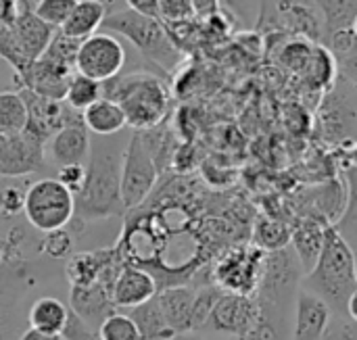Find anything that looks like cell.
<instances>
[{
	"mask_svg": "<svg viewBox=\"0 0 357 340\" xmlns=\"http://www.w3.org/2000/svg\"><path fill=\"white\" fill-rule=\"evenodd\" d=\"M19 340H63L61 334H50V332H42V330H36V328H27Z\"/></svg>",
	"mask_w": 357,
	"mask_h": 340,
	"instance_id": "cell-38",
	"label": "cell"
},
{
	"mask_svg": "<svg viewBox=\"0 0 357 340\" xmlns=\"http://www.w3.org/2000/svg\"><path fill=\"white\" fill-rule=\"evenodd\" d=\"M326 222L307 217L293 226V236H291V247L303 268V276L316 265L322 247H324V236H326Z\"/></svg>",
	"mask_w": 357,
	"mask_h": 340,
	"instance_id": "cell-17",
	"label": "cell"
},
{
	"mask_svg": "<svg viewBox=\"0 0 357 340\" xmlns=\"http://www.w3.org/2000/svg\"><path fill=\"white\" fill-rule=\"evenodd\" d=\"M195 17L192 0H159V19L163 23H184Z\"/></svg>",
	"mask_w": 357,
	"mask_h": 340,
	"instance_id": "cell-31",
	"label": "cell"
},
{
	"mask_svg": "<svg viewBox=\"0 0 357 340\" xmlns=\"http://www.w3.org/2000/svg\"><path fill=\"white\" fill-rule=\"evenodd\" d=\"M102 98V84L92 79V77H86L82 73H73L69 84H67V90H65V102L84 113L90 105H94L96 100Z\"/></svg>",
	"mask_w": 357,
	"mask_h": 340,
	"instance_id": "cell-27",
	"label": "cell"
},
{
	"mask_svg": "<svg viewBox=\"0 0 357 340\" xmlns=\"http://www.w3.org/2000/svg\"><path fill=\"white\" fill-rule=\"evenodd\" d=\"M23 213L38 232L65 230L75 217V194L56 178H42L27 186Z\"/></svg>",
	"mask_w": 357,
	"mask_h": 340,
	"instance_id": "cell-6",
	"label": "cell"
},
{
	"mask_svg": "<svg viewBox=\"0 0 357 340\" xmlns=\"http://www.w3.org/2000/svg\"><path fill=\"white\" fill-rule=\"evenodd\" d=\"M90 132L84 125V119L63 125L48 142L50 161L56 167L65 165H86L90 155Z\"/></svg>",
	"mask_w": 357,
	"mask_h": 340,
	"instance_id": "cell-13",
	"label": "cell"
},
{
	"mask_svg": "<svg viewBox=\"0 0 357 340\" xmlns=\"http://www.w3.org/2000/svg\"><path fill=\"white\" fill-rule=\"evenodd\" d=\"M27 125V107L19 90L0 92V132L6 136H17Z\"/></svg>",
	"mask_w": 357,
	"mask_h": 340,
	"instance_id": "cell-25",
	"label": "cell"
},
{
	"mask_svg": "<svg viewBox=\"0 0 357 340\" xmlns=\"http://www.w3.org/2000/svg\"><path fill=\"white\" fill-rule=\"evenodd\" d=\"M61 337L65 340H100L98 330L90 328V326H88L86 322H82L73 311L69 314V322H67V326H65V330H63Z\"/></svg>",
	"mask_w": 357,
	"mask_h": 340,
	"instance_id": "cell-34",
	"label": "cell"
},
{
	"mask_svg": "<svg viewBox=\"0 0 357 340\" xmlns=\"http://www.w3.org/2000/svg\"><path fill=\"white\" fill-rule=\"evenodd\" d=\"M69 309L94 330H98L100 324L115 311L111 293L102 282L90 286H71Z\"/></svg>",
	"mask_w": 357,
	"mask_h": 340,
	"instance_id": "cell-14",
	"label": "cell"
},
{
	"mask_svg": "<svg viewBox=\"0 0 357 340\" xmlns=\"http://www.w3.org/2000/svg\"><path fill=\"white\" fill-rule=\"evenodd\" d=\"M228 340H238V339H228Z\"/></svg>",
	"mask_w": 357,
	"mask_h": 340,
	"instance_id": "cell-46",
	"label": "cell"
},
{
	"mask_svg": "<svg viewBox=\"0 0 357 340\" xmlns=\"http://www.w3.org/2000/svg\"><path fill=\"white\" fill-rule=\"evenodd\" d=\"M82 117H84V125L94 136H115L128 128L121 107L115 100H109L105 96L96 100L94 105H90L82 113Z\"/></svg>",
	"mask_w": 357,
	"mask_h": 340,
	"instance_id": "cell-19",
	"label": "cell"
},
{
	"mask_svg": "<svg viewBox=\"0 0 357 340\" xmlns=\"http://www.w3.org/2000/svg\"><path fill=\"white\" fill-rule=\"evenodd\" d=\"M322 340H357V324L347 316H335Z\"/></svg>",
	"mask_w": 357,
	"mask_h": 340,
	"instance_id": "cell-33",
	"label": "cell"
},
{
	"mask_svg": "<svg viewBox=\"0 0 357 340\" xmlns=\"http://www.w3.org/2000/svg\"><path fill=\"white\" fill-rule=\"evenodd\" d=\"M291 236H293V226H287L284 222L274 219V217H261L253 232V245L270 253V251L289 247Z\"/></svg>",
	"mask_w": 357,
	"mask_h": 340,
	"instance_id": "cell-26",
	"label": "cell"
},
{
	"mask_svg": "<svg viewBox=\"0 0 357 340\" xmlns=\"http://www.w3.org/2000/svg\"><path fill=\"white\" fill-rule=\"evenodd\" d=\"M123 311L138 326V332H140L142 340H172L178 337L169 328V324H167V320L159 307L157 295L151 301H146L138 307H132V309H123Z\"/></svg>",
	"mask_w": 357,
	"mask_h": 340,
	"instance_id": "cell-20",
	"label": "cell"
},
{
	"mask_svg": "<svg viewBox=\"0 0 357 340\" xmlns=\"http://www.w3.org/2000/svg\"><path fill=\"white\" fill-rule=\"evenodd\" d=\"M266 251L253 247L230 251L215 268V282L224 293L253 295L257 293L264 272Z\"/></svg>",
	"mask_w": 357,
	"mask_h": 340,
	"instance_id": "cell-9",
	"label": "cell"
},
{
	"mask_svg": "<svg viewBox=\"0 0 357 340\" xmlns=\"http://www.w3.org/2000/svg\"><path fill=\"white\" fill-rule=\"evenodd\" d=\"M109 293L113 307L123 311L151 301L159 293V284L151 272L140 270L138 265H123L117 272Z\"/></svg>",
	"mask_w": 357,
	"mask_h": 340,
	"instance_id": "cell-12",
	"label": "cell"
},
{
	"mask_svg": "<svg viewBox=\"0 0 357 340\" xmlns=\"http://www.w3.org/2000/svg\"><path fill=\"white\" fill-rule=\"evenodd\" d=\"M0 61H2V56H0Z\"/></svg>",
	"mask_w": 357,
	"mask_h": 340,
	"instance_id": "cell-47",
	"label": "cell"
},
{
	"mask_svg": "<svg viewBox=\"0 0 357 340\" xmlns=\"http://www.w3.org/2000/svg\"><path fill=\"white\" fill-rule=\"evenodd\" d=\"M349 29L354 31V36H356V38H357V15H356V17H354V21H351V27H349Z\"/></svg>",
	"mask_w": 357,
	"mask_h": 340,
	"instance_id": "cell-42",
	"label": "cell"
},
{
	"mask_svg": "<svg viewBox=\"0 0 357 340\" xmlns=\"http://www.w3.org/2000/svg\"><path fill=\"white\" fill-rule=\"evenodd\" d=\"M128 138H123L121 132L115 136L90 138L84 184L75 192L77 219L96 222L126 211L121 203V161Z\"/></svg>",
	"mask_w": 357,
	"mask_h": 340,
	"instance_id": "cell-1",
	"label": "cell"
},
{
	"mask_svg": "<svg viewBox=\"0 0 357 340\" xmlns=\"http://www.w3.org/2000/svg\"><path fill=\"white\" fill-rule=\"evenodd\" d=\"M192 4H195L197 17L211 19L213 15L220 13V0H192Z\"/></svg>",
	"mask_w": 357,
	"mask_h": 340,
	"instance_id": "cell-37",
	"label": "cell"
},
{
	"mask_svg": "<svg viewBox=\"0 0 357 340\" xmlns=\"http://www.w3.org/2000/svg\"><path fill=\"white\" fill-rule=\"evenodd\" d=\"M324 21V42L343 29L351 27L357 15V0H312Z\"/></svg>",
	"mask_w": 357,
	"mask_h": 340,
	"instance_id": "cell-23",
	"label": "cell"
},
{
	"mask_svg": "<svg viewBox=\"0 0 357 340\" xmlns=\"http://www.w3.org/2000/svg\"><path fill=\"white\" fill-rule=\"evenodd\" d=\"M8 146H10V136H6V134H2V132H0V167H2V165H4V161H6ZM2 173H4V169H2Z\"/></svg>",
	"mask_w": 357,
	"mask_h": 340,
	"instance_id": "cell-40",
	"label": "cell"
},
{
	"mask_svg": "<svg viewBox=\"0 0 357 340\" xmlns=\"http://www.w3.org/2000/svg\"><path fill=\"white\" fill-rule=\"evenodd\" d=\"M195 288L190 286H169L157 293L159 307L169 324V328L180 337L192 332V305Z\"/></svg>",
	"mask_w": 357,
	"mask_h": 340,
	"instance_id": "cell-16",
	"label": "cell"
},
{
	"mask_svg": "<svg viewBox=\"0 0 357 340\" xmlns=\"http://www.w3.org/2000/svg\"><path fill=\"white\" fill-rule=\"evenodd\" d=\"M84 176H86V165H65V167H59L56 171V180L63 182L73 194L82 188Z\"/></svg>",
	"mask_w": 357,
	"mask_h": 340,
	"instance_id": "cell-35",
	"label": "cell"
},
{
	"mask_svg": "<svg viewBox=\"0 0 357 340\" xmlns=\"http://www.w3.org/2000/svg\"><path fill=\"white\" fill-rule=\"evenodd\" d=\"M128 8L146 15V17H157L159 19V0H126Z\"/></svg>",
	"mask_w": 357,
	"mask_h": 340,
	"instance_id": "cell-36",
	"label": "cell"
},
{
	"mask_svg": "<svg viewBox=\"0 0 357 340\" xmlns=\"http://www.w3.org/2000/svg\"><path fill=\"white\" fill-rule=\"evenodd\" d=\"M94 2H105V4H107V2H109V0H94Z\"/></svg>",
	"mask_w": 357,
	"mask_h": 340,
	"instance_id": "cell-44",
	"label": "cell"
},
{
	"mask_svg": "<svg viewBox=\"0 0 357 340\" xmlns=\"http://www.w3.org/2000/svg\"><path fill=\"white\" fill-rule=\"evenodd\" d=\"M13 33H15V40H17L21 56L25 61L33 63L50 46L56 29L50 27L48 23H44L33 13V8H27V10L19 13L17 19L13 21Z\"/></svg>",
	"mask_w": 357,
	"mask_h": 340,
	"instance_id": "cell-15",
	"label": "cell"
},
{
	"mask_svg": "<svg viewBox=\"0 0 357 340\" xmlns=\"http://www.w3.org/2000/svg\"><path fill=\"white\" fill-rule=\"evenodd\" d=\"M98 337H100V340H142L134 320L126 311H119V309H115L100 324Z\"/></svg>",
	"mask_w": 357,
	"mask_h": 340,
	"instance_id": "cell-28",
	"label": "cell"
},
{
	"mask_svg": "<svg viewBox=\"0 0 357 340\" xmlns=\"http://www.w3.org/2000/svg\"><path fill=\"white\" fill-rule=\"evenodd\" d=\"M75 4L77 0H38V4L33 6V13L50 27L61 29V25L67 21Z\"/></svg>",
	"mask_w": 357,
	"mask_h": 340,
	"instance_id": "cell-30",
	"label": "cell"
},
{
	"mask_svg": "<svg viewBox=\"0 0 357 340\" xmlns=\"http://www.w3.org/2000/svg\"><path fill=\"white\" fill-rule=\"evenodd\" d=\"M172 340H205L203 337H197L195 332H188V334H180V337H176V339Z\"/></svg>",
	"mask_w": 357,
	"mask_h": 340,
	"instance_id": "cell-41",
	"label": "cell"
},
{
	"mask_svg": "<svg viewBox=\"0 0 357 340\" xmlns=\"http://www.w3.org/2000/svg\"><path fill=\"white\" fill-rule=\"evenodd\" d=\"M259 318V303L253 295L222 293L203 330L241 339Z\"/></svg>",
	"mask_w": 357,
	"mask_h": 340,
	"instance_id": "cell-10",
	"label": "cell"
},
{
	"mask_svg": "<svg viewBox=\"0 0 357 340\" xmlns=\"http://www.w3.org/2000/svg\"><path fill=\"white\" fill-rule=\"evenodd\" d=\"M335 318L333 307L312 291L299 288L293 305L291 340H322Z\"/></svg>",
	"mask_w": 357,
	"mask_h": 340,
	"instance_id": "cell-11",
	"label": "cell"
},
{
	"mask_svg": "<svg viewBox=\"0 0 357 340\" xmlns=\"http://www.w3.org/2000/svg\"><path fill=\"white\" fill-rule=\"evenodd\" d=\"M102 96L115 100L128 128L134 132H149L159 128L169 111V92L161 77L151 71H136L117 75L102 84Z\"/></svg>",
	"mask_w": 357,
	"mask_h": 340,
	"instance_id": "cell-3",
	"label": "cell"
},
{
	"mask_svg": "<svg viewBox=\"0 0 357 340\" xmlns=\"http://www.w3.org/2000/svg\"><path fill=\"white\" fill-rule=\"evenodd\" d=\"M345 316L351 320V322H356L357 324V288L351 293V297H349V301H347V307H345Z\"/></svg>",
	"mask_w": 357,
	"mask_h": 340,
	"instance_id": "cell-39",
	"label": "cell"
},
{
	"mask_svg": "<svg viewBox=\"0 0 357 340\" xmlns=\"http://www.w3.org/2000/svg\"><path fill=\"white\" fill-rule=\"evenodd\" d=\"M301 288L322 297L333 307L335 316H345L347 301L357 288L356 253L339 226H326L322 253L316 265L303 276Z\"/></svg>",
	"mask_w": 357,
	"mask_h": 340,
	"instance_id": "cell-2",
	"label": "cell"
},
{
	"mask_svg": "<svg viewBox=\"0 0 357 340\" xmlns=\"http://www.w3.org/2000/svg\"><path fill=\"white\" fill-rule=\"evenodd\" d=\"M356 282H357V253H356Z\"/></svg>",
	"mask_w": 357,
	"mask_h": 340,
	"instance_id": "cell-43",
	"label": "cell"
},
{
	"mask_svg": "<svg viewBox=\"0 0 357 340\" xmlns=\"http://www.w3.org/2000/svg\"><path fill=\"white\" fill-rule=\"evenodd\" d=\"M71 309L56 297H40L33 301L29 309V328L50 332V334H63L67 322H69Z\"/></svg>",
	"mask_w": 357,
	"mask_h": 340,
	"instance_id": "cell-21",
	"label": "cell"
},
{
	"mask_svg": "<svg viewBox=\"0 0 357 340\" xmlns=\"http://www.w3.org/2000/svg\"><path fill=\"white\" fill-rule=\"evenodd\" d=\"M109 8L105 2H94V0H77L75 8L67 17V21L61 25V33L71 38V40H86L88 36L96 33L107 17Z\"/></svg>",
	"mask_w": 357,
	"mask_h": 340,
	"instance_id": "cell-18",
	"label": "cell"
},
{
	"mask_svg": "<svg viewBox=\"0 0 357 340\" xmlns=\"http://www.w3.org/2000/svg\"><path fill=\"white\" fill-rule=\"evenodd\" d=\"M102 257L105 253H79L71 257L67 265V276L71 280V286H90L100 282L102 274L111 268V263Z\"/></svg>",
	"mask_w": 357,
	"mask_h": 340,
	"instance_id": "cell-24",
	"label": "cell"
},
{
	"mask_svg": "<svg viewBox=\"0 0 357 340\" xmlns=\"http://www.w3.org/2000/svg\"><path fill=\"white\" fill-rule=\"evenodd\" d=\"M0 176H2V178H4V173H2V167H0Z\"/></svg>",
	"mask_w": 357,
	"mask_h": 340,
	"instance_id": "cell-45",
	"label": "cell"
},
{
	"mask_svg": "<svg viewBox=\"0 0 357 340\" xmlns=\"http://www.w3.org/2000/svg\"><path fill=\"white\" fill-rule=\"evenodd\" d=\"M303 268L293 251V247H284L278 251L266 253L261 280L255 293V299L261 305H268L282 316H293V305L297 291L301 288Z\"/></svg>",
	"mask_w": 357,
	"mask_h": 340,
	"instance_id": "cell-5",
	"label": "cell"
},
{
	"mask_svg": "<svg viewBox=\"0 0 357 340\" xmlns=\"http://www.w3.org/2000/svg\"><path fill=\"white\" fill-rule=\"evenodd\" d=\"M100 29L126 38L149 63L157 65L163 71L174 69L182 61L180 48L167 33L165 23L157 17H146L132 8H123L107 13Z\"/></svg>",
	"mask_w": 357,
	"mask_h": 340,
	"instance_id": "cell-4",
	"label": "cell"
},
{
	"mask_svg": "<svg viewBox=\"0 0 357 340\" xmlns=\"http://www.w3.org/2000/svg\"><path fill=\"white\" fill-rule=\"evenodd\" d=\"M25 192H27V188L23 190V188L17 186V184H6V186H2V188H0V211L13 215V213H17L19 209H23Z\"/></svg>",
	"mask_w": 357,
	"mask_h": 340,
	"instance_id": "cell-32",
	"label": "cell"
},
{
	"mask_svg": "<svg viewBox=\"0 0 357 340\" xmlns=\"http://www.w3.org/2000/svg\"><path fill=\"white\" fill-rule=\"evenodd\" d=\"M159 178V167L146 148L142 134L132 132L121 161V203L126 211L138 209L153 192Z\"/></svg>",
	"mask_w": 357,
	"mask_h": 340,
	"instance_id": "cell-7",
	"label": "cell"
},
{
	"mask_svg": "<svg viewBox=\"0 0 357 340\" xmlns=\"http://www.w3.org/2000/svg\"><path fill=\"white\" fill-rule=\"evenodd\" d=\"M128 61V52L119 36L111 31H96L79 42L75 54V73L92 77L100 84L117 77Z\"/></svg>",
	"mask_w": 357,
	"mask_h": 340,
	"instance_id": "cell-8",
	"label": "cell"
},
{
	"mask_svg": "<svg viewBox=\"0 0 357 340\" xmlns=\"http://www.w3.org/2000/svg\"><path fill=\"white\" fill-rule=\"evenodd\" d=\"M326 48L333 52L343 79L357 92V38L351 29L333 33L326 42Z\"/></svg>",
	"mask_w": 357,
	"mask_h": 340,
	"instance_id": "cell-22",
	"label": "cell"
},
{
	"mask_svg": "<svg viewBox=\"0 0 357 340\" xmlns=\"http://www.w3.org/2000/svg\"><path fill=\"white\" fill-rule=\"evenodd\" d=\"M222 288L220 286H205L199 288L195 293V305H192V332H199L205 328L218 299L222 297Z\"/></svg>",
	"mask_w": 357,
	"mask_h": 340,
	"instance_id": "cell-29",
	"label": "cell"
}]
</instances>
